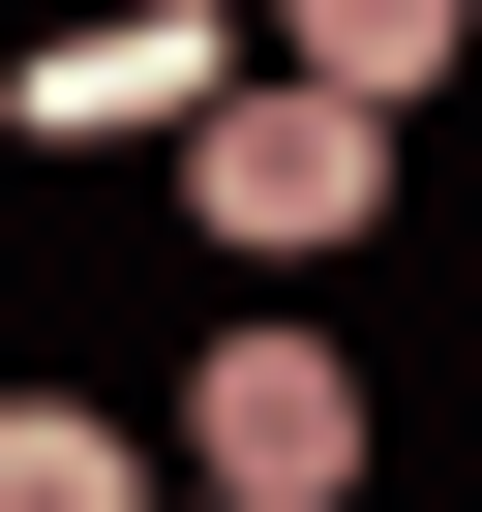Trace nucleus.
Instances as JSON below:
<instances>
[{
	"label": "nucleus",
	"mask_w": 482,
	"mask_h": 512,
	"mask_svg": "<svg viewBox=\"0 0 482 512\" xmlns=\"http://www.w3.org/2000/svg\"><path fill=\"white\" fill-rule=\"evenodd\" d=\"M151 121H181V151L241 121V61L181 31V0H151V31H91V61H31V151H151Z\"/></svg>",
	"instance_id": "3"
},
{
	"label": "nucleus",
	"mask_w": 482,
	"mask_h": 512,
	"mask_svg": "<svg viewBox=\"0 0 482 512\" xmlns=\"http://www.w3.org/2000/svg\"><path fill=\"white\" fill-rule=\"evenodd\" d=\"M302 91H362V121H392V91H452V0H332V31H302Z\"/></svg>",
	"instance_id": "4"
},
{
	"label": "nucleus",
	"mask_w": 482,
	"mask_h": 512,
	"mask_svg": "<svg viewBox=\"0 0 482 512\" xmlns=\"http://www.w3.org/2000/svg\"><path fill=\"white\" fill-rule=\"evenodd\" d=\"M181 452H211V512H332V482H362V362H332V332H211Z\"/></svg>",
	"instance_id": "2"
},
{
	"label": "nucleus",
	"mask_w": 482,
	"mask_h": 512,
	"mask_svg": "<svg viewBox=\"0 0 482 512\" xmlns=\"http://www.w3.org/2000/svg\"><path fill=\"white\" fill-rule=\"evenodd\" d=\"M0 512H151V482H121V422H91V392H31V422H0Z\"/></svg>",
	"instance_id": "5"
},
{
	"label": "nucleus",
	"mask_w": 482,
	"mask_h": 512,
	"mask_svg": "<svg viewBox=\"0 0 482 512\" xmlns=\"http://www.w3.org/2000/svg\"><path fill=\"white\" fill-rule=\"evenodd\" d=\"M362 181H392V121H362V91H302V61L241 91L211 151H181V211L241 241V272H302V241H362Z\"/></svg>",
	"instance_id": "1"
}]
</instances>
